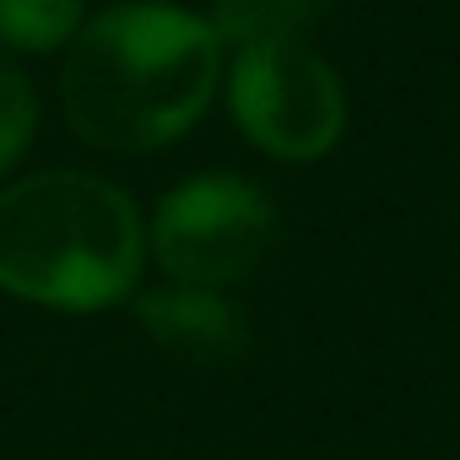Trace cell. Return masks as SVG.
Returning <instances> with one entry per match:
<instances>
[{
	"mask_svg": "<svg viewBox=\"0 0 460 460\" xmlns=\"http://www.w3.org/2000/svg\"><path fill=\"white\" fill-rule=\"evenodd\" d=\"M217 28L173 0H119L82 22L60 55L66 125L114 157L184 141L222 93Z\"/></svg>",
	"mask_w": 460,
	"mask_h": 460,
	"instance_id": "obj_1",
	"label": "cell"
},
{
	"mask_svg": "<svg viewBox=\"0 0 460 460\" xmlns=\"http://www.w3.org/2000/svg\"><path fill=\"white\" fill-rule=\"evenodd\" d=\"M146 217L93 168H39L0 190V293L55 309L98 314L141 293Z\"/></svg>",
	"mask_w": 460,
	"mask_h": 460,
	"instance_id": "obj_2",
	"label": "cell"
},
{
	"mask_svg": "<svg viewBox=\"0 0 460 460\" xmlns=\"http://www.w3.org/2000/svg\"><path fill=\"white\" fill-rule=\"evenodd\" d=\"M222 98L234 130L288 168L331 157L347 136V87L309 39H255L227 49Z\"/></svg>",
	"mask_w": 460,
	"mask_h": 460,
	"instance_id": "obj_3",
	"label": "cell"
},
{
	"mask_svg": "<svg viewBox=\"0 0 460 460\" xmlns=\"http://www.w3.org/2000/svg\"><path fill=\"white\" fill-rule=\"evenodd\" d=\"M282 234L277 200L244 173H190L146 217V261L163 282L234 293L255 277Z\"/></svg>",
	"mask_w": 460,
	"mask_h": 460,
	"instance_id": "obj_4",
	"label": "cell"
},
{
	"mask_svg": "<svg viewBox=\"0 0 460 460\" xmlns=\"http://www.w3.org/2000/svg\"><path fill=\"white\" fill-rule=\"evenodd\" d=\"M130 309L141 336L190 368H222L250 352V314L217 288L157 282V288H141Z\"/></svg>",
	"mask_w": 460,
	"mask_h": 460,
	"instance_id": "obj_5",
	"label": "cell"
},
{
	"mask_svg": "<svg viewBox=\"0 0 460 460\" xmlns=\"http://www.w3.org/2000/svg\"><path fill=\"white\" fill-rule=\"evenodd\" d=\"M325 6L331 0H217L206 22L217 28L222 49H239L255 39H309Z\"/></svg>",
	"mask_w": 460,
	"mask_h": 460,
	"instance_id": "obj_6",
	"label": "cell"
},
{
	"mask_svg": "<svg viewBox=\"0 0 460 460\" xmlns=\"http://www.w3.org/2000/svg\"><path fill=\"white\" fill-rule=\"evenodd\" d=\"M82 0H0V49L6 55H66L82 33Z\"/></svg>",
	"mask_w": 460,
	"mask_h": 460,
	"instance_id": "obj_7",
	"label": "cell"
},
{
	"mask_svg": "<svg viewBox=\"0 0 460 460\" xmlns=\"http://www.w3.org/2000/svg\"><path fill=\"white\" fill-rule=\"evenodd\" d=\"M39 136V93L17 55L0 49V173H12Z\"/></svg>",
	"mask_w": 460,
	"mask_h": 460,
	"instance_id": "obj_8",
	"label": "cell"
}]
</instances>
